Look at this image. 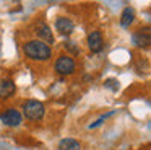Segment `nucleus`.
Segmentation results:
<instances>
[{
    "instance_id": "nucleus-1",
    "label": "nucleus",
    "mask_w": 151,
    "mask_h": 150,
    "mask_svg": "<svg viewBox=\"0 0 151 150\" xmlns=\"http://www.w3.org/2000/svg\"><path fill=\"white\" fill-rule=\"evenodd\" d=\"M24 54L28 55L33 60H47L50 57V47L46 42L39 41V39H34V41H28L23 46Z\"/></svg>"
},
{
    "instance_id": "nucleus-2",
    "label": "nucleus",
    "mask_w": 151,
    "mask_h": 150,
    "mask_svg": "<svg viewBox=\"0 0 151 150\" xmlns=\"http://www.w3.org/2000/svg\"><path fill=\"white\" fill-rule=\"evenodd\" d=\"M44 113V104L37 100H26L23 103V114L26 119H31V121H39L42 119Z\"/></svg>"
},
{
    "instance_id": "nucleus-3",
    "label": "nucleus",
    "mask_w": 151,
    "mask_h": 150,
    "mask_svg": "<svg viewBox=\"0 0 151 150\" xmlns=\"http://www.w3.org/2000/svg\"><path fill=\"white\" fill-rule=\"evenodd\" d=\"M55 70L60 75H70L75 72V60L68 55H62L55 60Z\"/></svg>"
},
{
    "instance_id": "nucleus-4",
    "label": "nucleus",
    "mask_w": 151,
    "mask_h": 150,
    "mask_svg": "<svg viewBox=\"0 0 151 150\" xmlns=\"http://www.w3.org/2000/svg\"><path fill=\"white\" fill-rule=\"evenodd\" d=\"M0 121H2L5 126L17 127V126H20V124H21V114H20V111L10 108V109L4 111V113L0 114Z\"/></svg>"
},
{
    "instance_id": "nucleus-5",
    "label": "nucleus",
    "mask_w": 151,
    "mask_h": 150,
    "mask_svg": "<svg viewBox=\"0 0 151 150\" xmlns=\"http://www.w3.org/2000/svg\"><path fill=\"white\" fill-rule=\"evenodd\" d=\"M133 42L138 46V47H148V46H150V42H151L150 29H148V28L138 29V31L133 34Z\"/></svg>"
},
{
    "instance_id": "nucleus-6",
    "label": "nucleus",
    "mask_w": 151,
    "mask_h": 150,
    "mask_svg": "<svg viewBox=\"0 0 151 150\" xmlns=\"http://www.w3.org/2000/svg\"><path fill=\"white\" fill-rule=\"evenodd\" d=\"M55 29L60 33V34H65L68 36L70 33L75 29V25H73V21L70 18H65V16H60V18H57L55 21Z\"/></svg>"
},
{
    "instance_id": "nucleus-7",
    "label": "nucleus",
    "mask_w": 151,
    "mask_h": 150,
    "mask_svg": "<svg viewBox=\"0 0 151 150\" xmlns=\"http://www.w3.org/2000/svg\"><path fill=\"white\" fill-rule=\"evenodd\" d=\"M102 36L99 31H93L91 34L88 36V47L91 52H99L102 49Z\"/></svg>"
},
{
    "instance_id": "nucleus-8",
    "label": "nucleus",
    "mask_w": 151,
    "mask_h": 150,
    "mask_svg": "<svg viewBox=\"0 0 151 150\" xmlns=\"http://www.w3.org/2000/svg\"><path fill=\"white\" fill-rule=\"evenodd\" d=\"M36 34L39 36V41L44 39V41L49 42V44H54V36H52V31H50L49 25H46V23H39V25L36 26Z\"/></svg>"
},
{
    "instance_id": "nucleus-9",
    "label": "nucleus",
    "mask_w": 151,
    "mask_h": 150,
    "mask_svg": "<svg viewBox=\"0 0 151 150\" xmlns=\"http://www.w3.org/2000/svg\"><path fill=\"white\" fill-rule=\"evenodd\" d=\"M15 90H17V87H15V83L12 80H4L0 83V96L2 98L12 96L15 93Z\"/></svg>"
},
{
    "instance_id": "nucleus-10",
    "label": "nucleus",
    "mask_w": 151,
    "mask_h": 150,
    "mask_svg": "<svg viewBox=\"0 0 151 150\" xmlns=\"http://www.w3.org/2000/svg\"><path fill=\"white\" fill-rule=\"evenodd\" d=\"M133 18H135V12H133V8H132V7H127V8H125L124 12H122V15H120V25L124 26V28H127V26H130V25H132Z\"/></svg>"
},
{
    "instance_id": "nucleus-11",
    "label": "nucleus",
    "mask_w": 151,
    "mask_h": 150,
    "mask_svg": "<svg viewBox=\"0 0 151 150\" xmlns=\"http://www.w3.org/2000/svg\"><path fill=\"white\" fill-rule=\"evenodd\" d=\"M59 150H80V143L75 139H62L59 142Z\"/></svg>"
},
{
    "instance_id": "nucleus-12",
    "label": "nucleus",
    "mask_w": 151,
    "mask_h": 150,
    "mask_svg": "<svg viewBox=\"0 0 151 150\" xmlns=\"http://www.w3.org/2000/svg\"><path fill=\"white\" fill-rule=\"evenodd\" d=\"M112 114H115V111H109V113H106L104 116H101L99 117L98 121H96V122H93V124H89V129H94V127H98V126H101L102 122H104L106 119H107L109 116H112Z\"/></svg>"
},
{
    "instance_id": "nucleus-13",
    "label": "nucleus",
    "mask_w": 151,
    "mask_h": 150,
    "mask_svg": "<svg viewBox=\"0 0 151 150\" xmlns=\"http://www.w3.org/2000/svg\"><path fill=\"white\" fill-rule=\"evenodd\" d=\"M104 85H106L107 88H111L112 91H117V90H119V82L115 80V78H107Z\"/></svg>"
},
{
    "instance_id": "nucleus-14",
    "label": "nucleus",
    "mask_w": 151,
    "mask_h": 150,
    "mask_svg": "<svg viewBox=\"0 0 151 150\" xmlns=\"http://www.w3.org/2000/svg\"><path fill=\"white\" fill-rule=\"evenodd\" d=\"M65 44H67V47H68L72 52H78V47H75V46H73V42H65Z\"/></svg>"
}]
</instances>
